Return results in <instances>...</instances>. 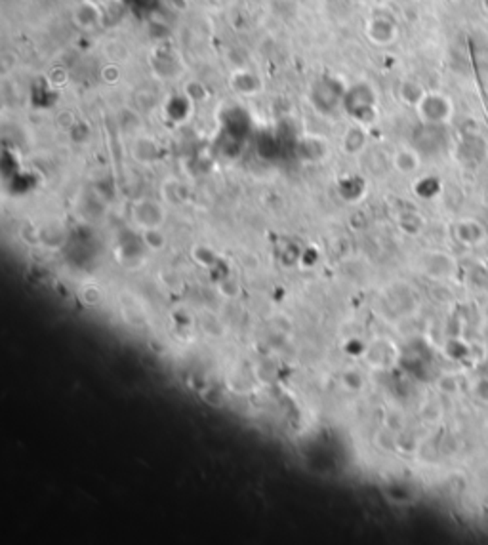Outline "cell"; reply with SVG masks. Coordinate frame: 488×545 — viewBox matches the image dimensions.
I'll return each mask as SVG.
<instances>
[{"label":"cell","mask_w":488,"mask_h":545,"mask_svg":"<svg viewBox=\"0 0 488 545\" xmlns=\"http://www.w3.org/2000/svg\"><path fill=\"white\" fill-rule=\"evenodd\" d=\"M419 160L418 157L414 155L412 151H399L395 155V168H399L403 174H410V172H414L416 168H418Z\"/></svg>","instance_id":"7a4b0ae2"},{"label":"cell","mask_w":488,"mask_h":545,"mask_svg":"<svg viewBox=\"0 0 488 545\" xmlns=\"http://www.w3.org/2000/svg\"><path fill=\"white\" fill-rule=\"evenodd\" d=\"M145 243L149 244L155 250H160L164 246V235L160 233L159 227L157 229H147L145 231Z\"/></svg>","instance_id":"3957f363"},{"label":"cell","mask_w":488,"mask_h":545,"mask_svg":"<svg viewBox=\"0 0 488 545\" xmlns=\"http://www.w3.org/2000/svg\"><path fill=\"white\" fill-rule=\"evenodd\" d=\"M132 216H134V221H136L137 225L143 227L145 231H147V229L160 227L162 221H164L162 208H160V205H157V202H152V200H141V202H137V205L134 206Z\"/></svg>","instance_id":"6da1fadb"}]
</instances>
